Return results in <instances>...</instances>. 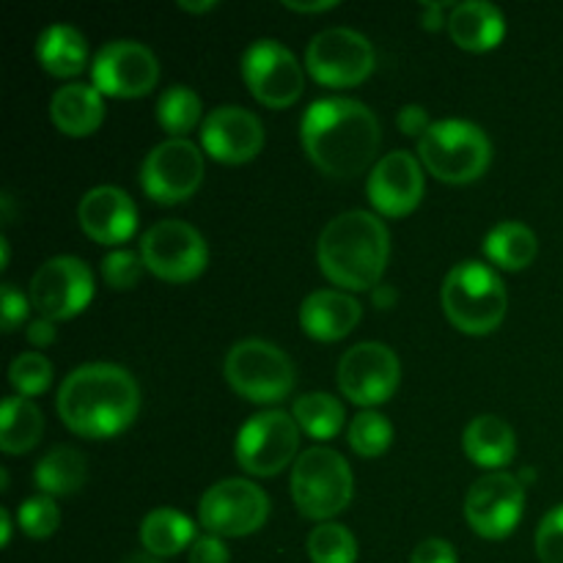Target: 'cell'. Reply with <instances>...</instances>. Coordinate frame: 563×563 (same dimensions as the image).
I'll return each mask as SVG.
<instances>
[{"label":"cell","mask_w":563,"mask_h":563,"mask_svg":"<svg viewBox=\"0 0 563 563\" xmlns=\"http://www.w3.org/2000/svg\"><path fill=\"white\" fill-rule=\"evenodd\" d=\"M0 251H3V262H0V269L9 267V258H11V251H9V240H0Z\"/></svg>","instance_id":"51"},{"label":"cell","mask_w":563,"mask_h":563,"mask_svg":"<svg viewBox=\"0 0 563 563\" xmlns=\"http://www.w3.org/2000/svg\"><path fill=\"white\" fill-rule=\"evenodd\" d=\"M401 379V363L390 346L379 341H361L344 352L339 363V388L352 405H385L396 394Z\"/></svg>","instance_id":"14"},{"label":"cell","mask_w":563,"mask_h":563,"mask_svg":"<svg viewBox=\"0 0 563 563\" xmlns=\"http://www.w3.org/2000/svg\"><path fill=\"white\" fill-rule=\"evenodd\" d=\"M374 44L355 27H324L306 49V69L330 88L361 86L374 71Z\"/></svg>","instance_id":"10"},{"label":"cell","mask_w":563,"mask_h":563,"mask_svg":"<svg viewBox=\"0 0 563 563\" xmlns=\"http://www.w3.org/2000/svg\"><path fill=\"white\" fill-rule=\"evenodd\" d=\"M319 269L346 291L377 289L390 258L388 225L366 209L339 214L317 242Z\"/></svg>","instance_id":"3"},{"label":"cell","mask_w":563,"mask_h":563,"mask_svg":"<svg viewBox=\"0 0 563 563\" xmlns=\"http://www.w3.org/2000/svg\"><path fill=\"white\" fill-rule=\"evenodd\" d=\"M201 146L218 163H251L264 146V126L251 110L240 108V104H223L203 119Z\"/></svg>","instance_id":"19"},{"label":"cell","mask_w":563,"mask_h":563,"mask_svg":"<svg viewBox=\"0 0 563 563\" xmlns=\"http://www.w3.org/2000/svg\"><path fill=\"white\" fill-rule=\"evenodd\" d=\"M143 273H146V264H143L141 253L135 251H110L108 256L102 258V278L110 289L115 291H126V289H135L141 284Z\"/></svg>","instance_id":"36"},{"label":"cell","mask_w":563,"mask_h":563,"mask_svg":"<svg viewBox=\"0 0 563 563\" xmlns=\"http://www.w3.org/2000/svg\"><path fill=\"white\" fill-rule=\"evenodd\" d=\"M27 311H31V297L16 291L14 284H3V289H0V319H3L5 333L16 330V324H22Z\"/></svg>","instance_id":"38"},{"label":"cell","mask_w":563,"mask_h":563,"mask_svg":"<svg viewBox=\"0 0 563 563\" xmlns=\"http://www.w3.org/2000/svg\"><path fill=\"white\" fill-rule=\"evenodd\" d=\"M31 306L49 322H66L88 308L93 297V275L82 258L55 256L31 278Z\"/></svg>","instance_id":"13"},{"label":"cell","mask_w":563,"mask_h":563,"mask_svg":"<svg viewBox=\"0 0 563 563\" xmlns=\"http://www.w3.org/2000/svg\"><path fill=\"white\" fill-rule=\"evenodd\" d=\"M16 520H20L22 533L31 539H49L60 526V509L49 495H33L20 506Z\"/></svg>","instance_id":"35"},{"label":"cell","mask_w":563,"mask_h":563,"mask_svg":"<svg viewBox=\"0 0 563 563\" xmlns=\"http://www.w3.org/2000/svg\"><path fill=\"white\" fill-rule=\"evenodd\" d=\"M394 300H396V291L390 289V286H383V284H379L377 289H374V302H377L379 308H388L390 302H394Z\"/></svg>","instance_id":"45"},{"label":"cell","mask_w":563,"mask_h":563,"mask_svg":"<svg viewBox=\"0 0 563 563\" xmlns=\"http://www.w3.org/2000/svg\"><path fill=\"white\" fill-rule=\"evenodd\" d=\"M55 339H58V330H55V322H49V319L38 317L36 322L27 324V341L33 346H49Z\"/></svg>","instance_id":"42"},{"label":"cell","mask_w":563,"mask_h":563,"mask_svg":"<svg viewBox=\"0 0 563 563\" xmlns=\"http://www.w3.org/2000/svg\"><path fill=\"white\" fill-rule=\"evenodd\" d=\"M124 563H163V559H157V555H152L143 550V553H132L130 559H124Z\"/></svg>","instance_id":"49"},{"label":"cell","mask_w":563,"mask_h":563,"mask_svg":"<svg viewBox=\"0 0 563 563\" xmlns=\"http://www.w3.org/2000/svg\"><path fill=\"white\" fill-rule=\"evenodd\" d=\"M484 253L498 267L509 269V273H520V269L531 267L533 258H537L539 240L526 223L504 220L484 236Z\"/></svg>","instance_id":"29"},{"label":"cell","mask_w":563,"mask_h":563,"mask_svg":"<svg viewBox=\"0 0 563 563\" xmlns=\"http://www.w3.org/2000/svg\"><path fill=\"white\" fill-rule=\"evenodd\" d=\"M300 141L324 176L355 179L374 163L383 130L368 104L350 97H324L302 113Z\"/></svg>","instance_id":"1"},{"label":"cell","mask_w":563,"mask_h":563,"mask_svg":"<svg viewBox=\"0 0 563 563\" xmlns=\"http://www.w3.org/2000/svg\"><path fill=\"white\" fill-rule=\"evenodd\" d=\"M159 80V60L146 44L119 38L108 42L91 60V86L102 97H146Z\"/></svg>","instance_id":"17"},{"label":"cell","mask_w":563,"mask_h":563,"mask_svg":"<svg viewBox=\"0 0 563 563\" xmlns=\"http://www.w3.org/2000/svg\"><path fill=\"white\" fill-rule=\"evenodd\" d=\"M291 416H295L300 432H306L313 440H333L346 421L344 405L335 396L322 394V390L297 396L295 405H291Z\"/></svg>","instance_id":"30"},{"label":"cell","mask_w":563,"mask_h":563,"mask_svg":"<svg viewBox=\"0 0 563 563\" xmlns=\"http://www.w3.org/2000/svg\"><path fill=\"white\" fill-rule=\"evenodd\" d=\"M355 476L339 451L313 445L291 465V498L308 520L330 522L352 504Z\"/></svg>","instance_id":"6"},{"label":"cell","mask_w":563,"mask_h":563,"mask_svg":"<svg viewBox=\"0 0 563 563\" xmlns=\"http://www.w3.org/2000/svg\"><path fill=\"white\" fill-rule=\"evenodd\" d=\"M242 77L264 108H291L306 88V69L275 38H258L242 53Z\"/></svg>","instance_id":"12"},{"label":"cell","mask_w":563,"mask_h":563,"mask_svg":"<svg viewBox=\"0 0 563 563\" xmlns=\"http://www.w3.org/2000/svg\"><path fill=\"white\" fill-rule=\"evenodd\" d=\"M231 553L220 537H198L190 548V563H229Z\"/></svg>","instance_id":"39"},{"label":"cell","mask_w":563,"mask_h":563,"mask_svg":"<svg viewBox=\"0 0 563 563\" xmlns=\"http://www.w3.org/2000/svg\"><path fill=\"white\" fill-rule=\"evenodd\" d=\"M201 119V97L190 86H170L157 99V121L170 137H185Z\"/></svg>","instance_id":"31"},{"label":"cell","mask_w":563,"mask_h":563,"mask_svg":"<svg viewBox=\"0 0 563 563\" xmlns=\"http://www.w3.org/2000/svg\"><path fill=\"white\" fill-rule=\"evenodd\" d=\"M80 229L99 245H121L130 240L137 229V207L115 185H99L82 196L77 207Z\"/></svg>","instance_id":"20"},{"label":"cell","mask_w":563,"mask_h":563,"mask_svg":"<svg viewBox=\"0 0 563 563\" xmlns=\"http://www.w3.org/2000/svg\"><path fill=\"white\" fill-rule=\"evenodd\" d=\"M443 308L449 322L467 335H487L506 319L509 295L493 267L460 262L443 284Z\"/></svg>","instance_id":"4"},{"label":"cell","mask_w":563,"mask_h":563,"mask_svg":"<svg viewBox=\"0 0 563 563\" xmlns=\"http://www.w3.org/2000/svg\"><path fill=\"white\" fill-rule=\"evenodd\" d=\"M368 203L385 218H405L416 212L423 198V168L416 154L390 152L372 168L366 181Z\"/></svg>","instance_id":"18"},{"label":"cell","mask_w":563,"mask_h":563,"mask_svg":"<svg viewBox=\"0 0 563 563\" xmlns=\"http://www.w3.org/2000/svg\"><path fill=\"white\" fill-rule=\"evenodd\" d=\"M449 33L456 47L471 53H487L500 44L506 33V20L498 5L487 0H467V3L451 5Z\"/></svg>","instance_id":"22"},{"label":"cell","mask_w":563,"mask_h":563,"mask_svg":"<svg viewBox=\"0 0 563 563\" xmlns=\"http://www.w3.org/2000/svg\"><path fill=\"white\" fill-rule=\"evenodd\" d=\"M0 489H9V471H0Z\"/></svg>","instance_id":"52"},{"label":"cell","mask_w":563,"mask_h":563,"mask_svg":"<svg viewBox=\"0 0 563 563\" xmlns=\"http://www.w3.org/2000/svg\"><path fill=\"white\" fill-rule=\"evenodd\" d=\"M9 542H11V515L9 509H0V544L9 548Z\"/></svg>","instance_id":"47"},{"label":"cell","mask_w":563,"mask_h":563,"mask_svg":"<svg viewBox=\"0 0 563 563\" xmlns=\"http://www.w3.org/2000/svg\"><path fill=\"white\" fill-rule=\"evenodd\" d=\"M86 456L77 449H71V445H55V449H49L38 460L36 471H33V482H36L38 493L49 495V498L75 495L86 484Z\"/></svg>","instance_id":"26"},{"label":"cell","mask_w":563,"mask_h":563,"mask_svg":"<svg viewBox=\"0 0 563 563\" xmlns=\"http://www.w3.org/2000/svg\"><path fill=\"white\" fill-rule=\"evenodd\" d=\"M462 449L471 456L473 465L484 471H506L509 462H515L517 438L515 429L498 416H476L465 427L462 434Z\"/></svg>","instance_id":"24"},{"label":"cell","mask_w":563,"mask_h":563,"mask_svg":"<svg viewBox=\"0 0 563 563\" xmlns=\"http://www.w3.org/2000/svg\"><path fill=\"white\" fill-rule=\"evenodd\" d=\"M223 372L231 388L253 405H278L297 383L291 357L264 339H245L231 346Z\"/></svg>","instance_id":"7"},{"label":"cell","mask_w":563,"mask_h":563,"mask_svg":"<svg viewBox=\"0 0 563 563\" xmlns=\"http://www.w3.org/2000/svg\"><path fill=\"white\" fill-rule=\"evenodd\" d=\"M410 563H460L454 544L445 539H427L412 550Z\"/></svg>","instance_id":"40"},{"label":"cell","mask_w":563,"mask_h":563,"mask_svg":"<svg viewBox=\"0 0 563 563\" xmlns=\"http://www.w3.org/2000/svg\"><path fill=\"white\" fill-rule=\"evenodd\" d=\"M286 9L300 11V14H319V11H330L335 9V0H317V3H297V0H284Z\"/></svg>","instance_id":"44"},{"label":"cell","mask_w":563,"mask_h":563,"mask_svg":"<svg viewBox=\"0 0 563 563\" xmlns=\"http://www.w3.org/2000/svg\"><path fill=\"white\" fill-rule=\"evenodd\" d=\"M44 432L42 410L31 399L5 396L0 405V449L3 454H25L36 449Z\"/></svg>","instance_id":"28"},{"label":"cell","mask_w":563,"mask_h":563,"mask_svg":"<svg viewBox=\"0 0 563 563\" xmlns=\"http://www.w3.org/2000/svg\"><path fill=\"white\" fill-rule=\"evenodd\" d=\"M141 410L137 379L115 363H86L58 388V416L69 432L88 440L115 438Z\"/></svg>","instance_id":"2"},{"label":"cell","mask_w":563,"mask_h":563,"mask_svg":"<svg viewBox=\"0 0 563 563\" xmlns=\"http://www.w3.org/2000/svg\"><path fill=\"white\" fill-rule=\"evenodd\" d=\"M526 511V487L509 471L487 473L467 489L465 517L467 526L482 539H506L520 526Z\"/></svg>","instance_id":"16"},{"label":"cell","mask_w":563,"mask_h":563,"mask_svg":"<svg viewBox=\"0 0 563 563\" xmlns=\"http://www.w3.org/2000/svg\"><path fill=\"white\" fill-rule=\"evenodd\" d=\"M203 181V154L187 137H168L146 154L141 185L152 201H187Z\"/></svg>","instance_id":"15"},{"label":"cell","mask_w":563,"mask_h":563,"mask_svg":"<svg viewBox=\"0 0 563 563\" xmlns=\"http://www.w3.org/2000/svg\"><path fill=\"white\" fill-rule=\"evenodd\" d=\"M214 5H218L214 0H201V3H190V0H181L179 9L190 11V14H207V11H212Z\"/></svg>","instance_id":"46"},{"label":"cell","mask_w":563,"mask_h":563,"mask_svg":"<svg viewBox=\"0 0 563 563\" xmlns=\"http://www.w3.org/2000/svg\"><path fill=\"white\" fill-rule=\"evenodd\" d=\"M390 440H394V427H390L388 418L377 410H363L352 418L350 432H346V443L355 454L374 460V456H383L390 449Z\"/></svg>","instance_id":"33"},{"label":"cell","mask_w":563,"mask_h":563,"mask_svg":"<svg viewBox=\"0 0 563 563\" xmlns=\"http://www.w3.org/2000/svg\"><path fill=\"white\" fill-rule=\"evenodd\" d=\"M363 308L350 291L317 289L302 300L300 328L317 341H341L357 328Z\"/></svg>","instance_id":"21"},{"label":"cell","mask_w":563,"mask_h":563,"mask_svg":"<svg viewBox=\"0 0 563 563\" xmlns=\"http://www.w3.org/2000/svg\"><path fill=\"white\" fill-rule=\"evenodd\" d=\"M396 124H399V130L405 132L407 137H418V141H421L434 121H429L427 108H421V104H405V108L399 110V115H396Z\"/></svg>","instance_id":"41"},{"label":"cell","mask_w":563,"mask_h":563,"mask_svg":"<svg viewBox=\"0 0 563 563\" xmlns=\"http://www.w3.org/2000/svg\"><path fill=\"white\" fill-rule=\"evenodd\" d=\"M36 58L53 77H77L88 64L86 36L75 25L55 22L38 33Z\"/></svg>","instance_id":"25"},{"label":"cell","mask_w":563,"mask_h":563,"mask_svg":"<svg viewBox=\"0 0 563 563\" xmlns=\"http://www.w3.org/2000/svg\"><path fill=\"white\" fill-rule=\"evenodd\" d=\"M269 498L247 478H225L212 484L198 504V520L212 537H251L267 522Z\"/></svg>","instance_id":"11"},{"label":"cell","mask_w":563,"mask_h":563,"mask_svg":"<svg viewBox=\"0 0 563 563\" xmlns=\"http://www.w3.org/2000/svg\"><path fill=\"white\" fill-rule=\"evenodd\" d=\"M537 555L542 563H563V504L548 511L539 522Z\"/></svg>","instance_id":"37"},{"label":"cell","mask_w":563,"mask_h":563,"mask_svg":"<svg viewBox=\"0 0 563 563\" xmlns=\"http://www.w3.org/2000/svg\"><path fill=\"white\" fill-rule=\"evenodd\" d=\"M522 482V487H531L533 484V478H537V471H531V467H522L520 471V476H517Z\"/></svg>","instance_id":"50"},{"label":"cell","mask_w":563,"mask_h":563,"mask_svg":"<svg viewBox=\"0 0 563 563\" xmlns=\"http://www.w3.org/2000/svg\"><path fill=\"white\" fill-rule=\"evenodd\" d=\"M49 119L64 135L88 137L102 126L104 99L88 82H69L58 88L49 102Z\"/></svg>","instance_id":"23"},{"label":"cell","mask_w":563,"mask_h":563,"mask_svg":"<svg viewBox=\"0 0 563 563\" xmlns=\"http://www.w3.org/2000/svg\"><path fill=\"white\" fill-rule=\"evenodd\" d=\"M196 542V526L176 509H154L141 522V544L157 559H170Z\"/></svg>","instance_id":"27"},{"label":"cell","mask_w":563,"mask_h":563,"mask_svg":"<svg viewBox=\"0 0 563 563\" xmlns=\"http://www.w3.org/2000/svg\"><path fill=\"white\" fill-rule=\"evenodd\" d=\"M0 207H3V223L9 225L11 220H14V198H11L9 192H3V196H0Z\"/></svg>","instance_id":"48"},{"label":"cell","mask_w":563,"mask_h":563,"mask_svg":"<svg viewBox=\"0 0 563 563\" xmlns=\"http://www.w3.org/2000/svg\"><path fill=\"white\" fill-rule=\"evenodd\" d=\"M445 9H449L445 3H423V27H427V31H440L443 25H449Z\"/></svg>","instance_id":"43"},{"label":"cell","mask_w":563,"mask_h":563,"mask_svg":"<svg viewBox=\"0 0 563 563\" xmlns=\"http://www.w3.org/2000/svg\"><path fill=\"white\" fill-rule=\"evenodd\" d=\"M9 383L22 399L44 394L49 388V383H53V363L42 352H22V355H16L11 361Z\"/></svg>","instance_id":"34"},{"label":"cell","mask_w":563,"mask_h":563,"mask_svg":"<svg viewBox=\"0 0 563 563\" xmlns=\"http://www.w3.org/2000/svg\"><path fill=\"white\" fill-rule=\"evenodd\" d=\"M423 168L449 185H471L487 174L493 163V143L487 132L465 119H443L429 126L418 141Z\"/></svg>","instance_id":"5"},{"label":"cell","mask_w":563,"mask_h":563,"mask_svg":"<svg viewBox=\"0 0 563 563\" xmlns=\"http://www.w3.org/2000/svg\"><path fill=\"white\" fill-rule=\"evenodd\" d=\"M308 559L313 563H355L357 561V539L341 522H319L308 533Z\"/></svg>","instance_id":"32"},{"label":"cell","mask_w":563,"mask_h":563,"mask_svg":"<svg viewBox=\"0 0 563 563\" xmlns=\"http://www.w3.org/2000/svg\"><path fill=\"white\" fill-rule=\"evenodd\" d=\"M141 258L146 269L168 284L196 280L209 264V247L201 231L185 220H159L143 234Z\"/></svg>","instance_id":"9"},{"label":"cell","mask_w":563,"mask_h":563,"mask_svg":"<svg viewBox=\"0 0 563 563\" xmlns=\"http://www.w3.org/2000/svg\"><path fill=\"white\" fill-rule=\"evenodd\" d=\"M300 449V427L284 410H264L247 418L236 432V465L258 478L278 476L286 465H295Z\"/></svg>","instance_id":"8"}]
</instances>
